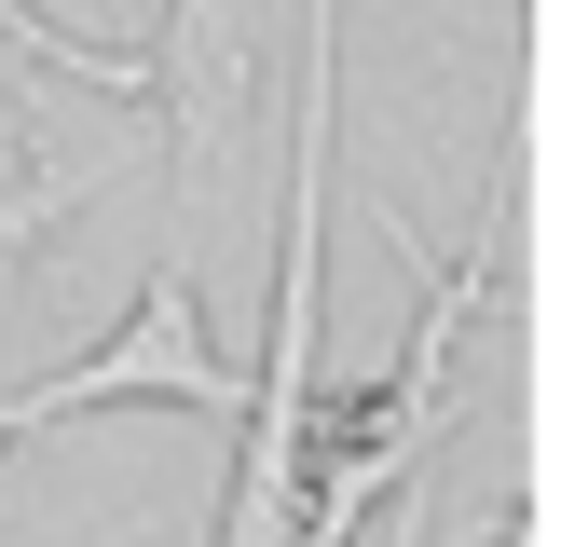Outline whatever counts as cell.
<instances>
[{
	"mask_svg": "<svg viewBox=\"0 0 561 547\" xmlns=\"http://www.w3.org/2000/svg\"><path fill=\"white\" fill-rule=\"evenodd\" d=\"M411 492H425V479H411ZM411 492H398V534H383V547H425V507H411Z\"/></svg>",
	"mask_w": 561,
	"mask_h": 547,
	"instance_id": "5",
	"label": "cell"
},
{
	"mask_svg": "<svg viewBox=\"0 0 561 547\" xmlns=\"http://www.w3.org/2000/svg\"><path fill=\"white\" fill-rule=\"evenodd\" d=\"M137 397H164V410H206V424H247V383L219 370V342H206V301H192V260H151L137 315L110 328V342L82 356V370H55V383H14V397H0V438L82 424V410H137Z\"/></svg>",
	"mask_w": 561,
	"mask_h": 547,
	"instance_id": "2",
	"label": "cell"
},
{
	"mask_svg": "<svg viewBox=\"0 0 561 547\" xmlns=\"http://www.w3.org/2000/svg\"><path fill=\"white\" fill-rule=\"evenodd\" d=\"M151 124H164V178H179V246H206V219L233 206L247 124H261V0H164L151 27Z\"/></svg>",
	"mask_w": 561,
	"mask_h": 547,
	"instance_id": "1",
	"label": "cell"
},
{
	"mask_svg": "<svg viewBox=\"0 0 561 547\" xmlns=\"http://www.w3.org/2000/svg\"><path fill=\"white\" fill-rule=\"evenodd\" d=\"M124 14H137V0H124Z\"/></svg>",
	"mask_w": 561,
	"mask_h": 547,
	"instance_id": "6",
	"label": "cell"
},
{
	"mask_svg": "<svg viewBox=\"0 0 561 547\" xmlns=\"http://www.w3.org/2000/svg\"><path fill=\"white\" fill-rule=\"evenodd\" d=\"M0 42H14L27 69H55V82H96L110 109H151V55H96V42H69L42 0H0Z\"/></svg>",
	"mask_w": 561,
	"mask_h": 547,
	"instance_id": "4",
	"label": "cell"
},
{
	"mask_svg": "<svg viewBox=\"0 0 561 547\" xmlns=\"http://www.w3.org/2000/svg\"><path fill=\"white\" fill-rule=\"evenodd\" d=\"M124 164H137V137H110V151H55L42 109H14V124H0V274H14L69 206H96Z\"/></svg>",
	"mask_w": 561,
	"mask_h": 547,
	"instance_id": "3",
	"label": "cell"
}]
</instances>
